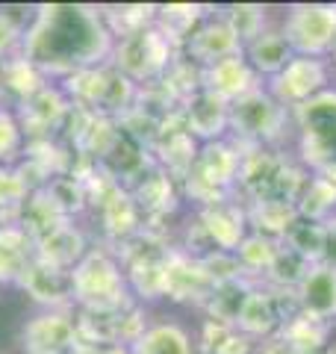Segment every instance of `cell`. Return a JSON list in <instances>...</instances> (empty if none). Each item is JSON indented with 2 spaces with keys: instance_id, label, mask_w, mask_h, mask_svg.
<instances>
[{
  "instance_id": "6da1fadb",
  "label": "cell",
  "mask_w": 336,
  "mask_h": 354,
  "mask_svg": "<svg viewBox=\"0 0 336 354\" xmlns=\"http://www.w3.org/2000/svg\"><path fill=\"white\" fill-rule=\"evenodd\" d=\"M115 39L100 9L86 3H41L27 24L21 57L44 74L68 80L71 74L106 65Z\"/></svg>"
},
{
  "instance_id": "7a4b0ae2",
  "label": "cell",
  "mask_w": 336,
  "mask_h": 354,
  "mask_svg": "<svg viewBox=\"0 0 336 354\" xmlns=\"http://www.w3.org/2000/svg\"><path fill=\"white\" fill-rule=\"evenodd\" d=\"M74 281V304L80 310L97 313H121L133 307V292L127 286L121 260L109 251H88L71 269Z\"/></svg>"
},
{
  "instance_id": "3957f363",
  "label": "cell",
  "mask_w": 336,
  "mask_h": 354,
  "mask_svg": "<svg viewBox=\"0 0 336 354\" xmlns=\"http://www.w3.org/2000/svg\"><path fill=\"white\" fill-rule=\"evenodd\" d=\"M239 169H242V151L236 148V142L230 139L207 142V145L198 148L192 171L183 177L180 186L192 201H198L200 207H209L233 198L239 183Z\"/></svg>"
},
{
  "instance_id": "277c9868",
  "label": "cell",
  "mask_w": 336,
  "mask_h": 354,
  "mask_svg": "<svg viewBox=\"0 0 336 354\" xmlns=\"http://www.w3.org/2000/svg\"><path fill=\"white\" fill-rule=\"evenodd\" d=\"M289 124H292V113L280 106L265 88H256L230 104V133L236 136L239 148L277 151V145H283Z\"/></svg>"
},
{
  "instance_id": "5b68a950",
  "label": "cell",
  "mask_w": 336,
  "mask_h": 354,
  "mask_svg": "<svg viewBox=\"0 0 336 354\" xmlns=\"http://www.w3.org/2000/svg\"><path fill=\"white\" fill-rule=\"evenodd\" d=\"M292 124L298 127L301 162L312 174L336 169V92L333 88L292 109Z\"/></svg>"
},
{
  "instance_id": "8992f818",
  "label": "cell",
  "mask_w": 336,
  "mask_h": 354,
  "mask_svg": "<svg viewBox=\"0 0 336 354\" xmlns=\"http://www.w3.org/2000/svg\"><path fill=\"white\" fill-rule=\"evenodd\" d=\"M177 53L180 50L162 36V30L156 24H151L139 32H133L127 39H118L115 48H112L109 65L118 68L136 86H142V83L151 86L156 80H162V74L168 71V65L174 62Z\"/></svg>"
},
{
  "instance_id": "52a82bcc",
  "label": "cell",
  "mask_w": 336,
  "mask_h": 354,
  "mask_svg": "<svg viewBox=\"0 0 336 354\" xmlns=\"http://www.w3.org/2000/svg\"><path fill=\"white\" fill-rule=\"evenodd\" d=\"M280 32L298 57H330L336 48V3H298L286 12Z\"/></svg>"
},
{
  "instance_id": "ba28073f",
  "label": "cell",
  "mask_w": 336,
  "mask_h": 354,
  "mask_svg": "<svg viewBox=\"0 0 336 354\" xmlns=\"http://www.w3.org/2000/svg\"><path fill=\"white\" fill-rule=\"evenodd\" d=\"M330 83V65L328 59L319 57H295L283 65V71H277L272 80L265 83V92L274 97L280 106H286L289 113L298 109L301 104L312 101L316 95L328 92Z\"/></svg>"
},
{
  "instance_id": "9c48e42d",
  "label": "cell",
  "mask_w": 336,
  "mask_h": 354,
  "mask_svg": "<svg viewBox=\"0 0 336 354\" xmlns=\"http://www.w3.org/2000/svg\"><path fill=\"white\" fill-rule=\"evenodd\" d=\"M286 298H292V295H283L265 283L263 286L254 283V290L248 292V298H245V304L236 316V330L248 339H268V337L280 334L283 322L295 313V307H289Z\"/></svg>"
},
{
  "instance_id": "30bf717a",
  "label": "cell",
  "mask_w": 336,
  "mask_h": 354,
  "mask_svg": "<svg viewBox=\"0 0 336 354\" xmlns=\"http://www.w3.org/2000/svg\"><path fill=\"white\" fill-rule=\"evenodd\" d=\"M71 113V101L62 92V86H44L24 104H18V124L24 130L27 142L50 139V133L62 130Z\"/></svg>"
},
{
  "instance_id": "8fae6325",
  "label": "cell",
  "mask_w": 336,
  "mask_h": 354,
  "mask_svg": "<svg viewBox=\"0 0 336 354\" xmlns=\"http://www.w3.org/2000/svg\"><path fill=\"white\" fill-rule=\"evenodd\" d=\"M77 339L80 337H77L74 313L68 310H44L21 330V346L27 354H65L74 348Z\"/></svg>"
},
{
  "instance_id": "7c38bea8",
  "label": "cell",
  "mask_w": 336,
  "mask_h": 354,
  "mask_svg": "<svg viewBox=\"0 0 336 354\" xmlns=\"http://www.w3.org/2000/svg\"><path fill=\"white\" fill-rule=\"evenodd\" d=\"M216 283L207 274L204 263L189 257L186 251L171 248L165 260V281H162V295L171 301H200L204 304Z\"/></svg>"
},
{
  "instance_id": "4fadbf2b",
  "label": "cell",
  "mask_w": 336,
  "mask_h": 354,
  "mask_svg": "<svg viewBox=\"0 0 336 354\" xmlns=\"http://www.w3.org/2000/svg\"><path fill=\"white\" fill-rule=\"evenodd\" d=\"M198 221H200V227L207 230L212 248L230 251V254H236V248L242 245V239L251 234L245 204H239L236 198H227V201L200 207L198 209Z\"/></svg>"
},
{
  "instance_id": "5bb4252c",
  "label": "cell",
  "mask_w": 336,
  "mask_h": 354,
  "mask_svg": "<svg viewBox=\"0 0 336 354\" xmlns=\"http://www.w3.org/2000/svg\"><path fill=\"white\" fill-rule=\"evenodd\" d=\"M18 283L32 301L48 310H68L74 304V281L68 269H56L32 257Z\"/></svg>"
},
{
  "instance_id": "9a60e30c",
  "label": "cell",
  "mask_w": 336,
  "mask_h": 354,
  "mask_svg": "<svg viewBox=\"0 0 336 354\" xmlns=\"http://www.w3.org/2000/svg\"><path fill=\"white\" fill-rule=\"evenodd\" d=\"M180 115L189 136L200 142V145L224 139V133L230 130V104L221 101L218 95L207 92V88H200L198 95L189 97L180 109Z\"/></svg>"
},
{
  "instance_id": "2e32d148",
  "label": "cell",
  "mask_w": 336,
  "mask_h": 354,
  "mask_svg": "<svg viewBox=\"0 0 336 354\" xmlns=\"http://www.w3.org/2000/svg\"><path fill=\"white\" fill-rule=\"evenodd\" d=\"M183 57L192 59L198 68H209L227 57H239L242 41L233 36V30L227 27L224 18H207L204 24L195 30V36L183 44Z\"/></svg>"
},
{
  "instance_id": "e0dca14e",
  "label": "cell",
  "mask_w": 336,
  "mask_h": 354,
  "mask_svg": "<svg viewBox=\"0 0 336 354\" xmlns=\"http://www.w3.org/2000/svg\"><path fill=\"white\" fill-rule=\"evenodd\" d=\"M295 310L304 316H312L319 322H333L336 319V269L328 263L310 266L304 281L295 290Z\"/></svg>"
},
{
  "instance_id": "ac0fdd59",
  "label": "cell",
  "mask_w": 336,
  "mask_h": 354,
  "mask_svg": "<svg viewBox=\"0 0 336 354\" xmlns=\"http://www.w3.org/2000/svg\"><path fill=\"white\" fill-rule=\"evenodd\" d=\"M204 88L212 92V95H218L221 101L236 104L239 97L256 92V88H263V80L248 65L245 53H239V57H227V59H221L216 65H209V68H204Z\"/></svg>"
},
{
  "instance_id": "d6986e66",
  "label": "cell",
  "mask_w": 336,
  "mask_h": 354,
  "mask_svg": "<svg viewBox=\"0 0 336 354\" xmlns=\"http://www.w3.org/2000/svg\"><path fill=\"white\" fill-rule=\"evenodd\" d=\"M100 207V221H104V230L118 242L124 245L127 239H133L142 230V209L133 201V195L124 189V186H112L104 195L95 201Z\"/></svg>"
},
{
  "instance_id": "ffe728a7",
  "label": "cell",
  "mask_w": 336,
  "mask_h": 354,
  "mask_svg": "<svg viewBox=\"0 0 336 354\" xmlns=\"http://www.w3.org/2000/svg\"><path fill=\"white\" fill-rule=\"evenodd\" d=\"M133 201L142 209V216H151V218H160V216H168L177 209V201H180V183L174 180L168 171H162L160 165L142 177L139 183H133L130 189Z\"/></svg>"
},
{
  "instance_id": "44dd1931",
  "label": "cell",
  "mask_w": 336,
  "mask_h": 354,
  "mask_svg": "<svg viewBox=\"0 0 336 354\" xmlns=\"http://www.w3.org/2000/svg\"><path fill=\"white\" fill-rule=\"evenodd\" d=\"M88 254L86 248V236L80 227H74L71 221H65L56 230H50L48 236H41L36 245H32V257L48 263V266H56V269H74L77 263Z\"/></svg>"
},
{
  "instance_id": "7402d4cb",
  "label": "cell",
  "mask_w": 336,
  "mask_h": 354,
  "mask_svg": "<svg viewBox=\"0 0 336 354\" xmlns=\"http://www.w3.org/2000/svg\"><path fill=\"white\" fill-rule=\"evenodd\" d=\"M245 213H248V227L254 234L283 239L286 230L298 221V207L283 198H254L245 201Z\"/></svg>"
},
{
  "instance_id": "603a6c76",
  "label": "cell",
  "mask_w": 336,
  "mask_h": 354,
  "mask_svg": "<svg viewBox=\"0 0 336 354\" xmlns=\"http://www.w3.org/2000/svg\"><path fill=\"white\" fill-rule=\"evenodd\" d=\"M242 53H245V59H248V65L256 71L260 80H272V77L277 71H283V65L295 57L286 36L280 30H272V27H268L263 36H256L251 44H245Z\"/></svg>"
},
{
  "instance_id": "cb8c5ba5",
  "label": "cell",
  "mask_w": 336,
  "mask_h": 354,
  "mask_svg": "<svg viewBox=\"0 0 336 354\" xmlns=\"http://www.w3.org/2000/svg\"><path fill=\"white\" fill-rule=\"evenodd\" d=\"M207 21V9L198 3H171V6H156L153 24L162 30V36L183 50V44L195 36V30Z\"/></svg>"
},
{
  "instance_id": "d4e9b609",
  "label": "cell",
  "mask_w": 336,
  "mask_h": 354,
  "mask_svg": "<svg viewBox=\"0 0 336 354\" xmlns=\"http://www.w3.org/2000/svg\"><path fill=\"white\" fill-rule=\"evenodd\" d=\"M277 337L283 339L295 354H319V351L328 348L330 322H319V319L304 316V313L295 310V313L283 322Z\"/></svg>"
},
{
  "instance_id": "484cf974",
  "label": "cell",
  "mask_w": 336,
  "mask_h": 354,
  "mask_svg": "<svg viewBox=\"0 0 336 354\" xmlns=\"http://www.w3.org/2000/svg\"><path fill=\"white\" fill-rule=\"evenodd\" d=\"M32 260V239L18 225H0V283H18Z\"/></svg>"
},
{
  "instance_id": "4316f807",
  "label": "cell",
  "mask_w": 336,
  "mask_h": 354,
  "mask_svg": "<svg viewBox=\"0 0 336 354\" xmlns=\"http://www.w3.org/2000/svg\"><path fill=\"white\" fill-rule=\"evenodd\" d=\"M44 86H48V77H44L36 65H30L21 53L0 62V95L6 92V95H12L18 104H24L27 97H32Z\"/></svg>"
},
{
  "instance_id": "83f0119b",
  "label": "cell",
  "mask_w": 336,
  "mask_h": 354,
  "mask_svg": "<svg viewBox=\"0 0 336 354\" xmlns=\"http://www.w3.org/2000/svg\"><path fill=\"white\" fill-rule=\"evenodd\" d=\"M133 354H195V342L186 328L174 322H156L130 346Z\"/></svg>"
},
{
  "instance_id": "f1b7e54d",
  "label": "cell",
  "mask_w": 336,
  "mask_h": 354,
  "mask_svg": "<svg viewBox=\"0 0 336 354\" xmlns=\"http://www.w3.org/2000/svg\"><path fill=\"white\" fill-rule=\"evenodd\" d=\"M298 216L310 221H330L336 216V183L328 180L324 174H310L304 189L298 195Z\"/></svg>"
},
{
  "instance_id": "f546056e",
  "label": "cell",
  "mask_w": 336,
  "mask_h": 354,
  "mask_svg": "<svg viewBox=\"0 0 336 354\" xmlns=\"http://www.w3.org/2000/svg\"><path fill=\"white\" fill-rule=\"evenodd\" d=\"M44 198L50 201V207L59 213L62 218H71L77 213H83V209L88 207V186L86 180H80V177L74 174H56L48 180V186H44Z\"/></svg>"
},
{
  "instance_id": "4dcf8cb0",
  "label": "cell",
  "mask_w": 336,
  "mask_h": 354,
  "mask_svg": "<svg viewBox=\"0 0 336 354\" xmlns=\"http://www.w3.org/2000/svg\"><path fill=\"white\" fill-rule=\"evenodd\" d=\"M251 290H254V283L248 278H239V281H230V283H218L216 290L209 292L207 301H204L209 319L236 328V316H239V310H242L245 298H248Z\"/></svg>"
},
{
  "instance_id": "1f68e13d",
  "label": "cell",
  "mask_w": 336,
  "mask_h": 354,
  "mask_svg": "<svg viewBox=\"0 0 336 354\" xmlns=\"http://www.w3.org/2000/svg\"><path fill=\"white\" fill-rule=\"evenodd\" d=\"M324 225L321 221H310V218H301L292 227L286 230V236L280 239L289 251H295L298 257H304L310 266H316V263H324Z\"/></svg>"
},
{
  "instance_id": "d6a6232c",
  "label": "cell",
  "mask_w": 336,
  "mask_h": 354,
  "mask_svg": "<svg viewBox=\"0 0 336 354\" xmlns=\"http://www.w3.org/2000/svg\"><path fill=\"white\" fill-rule=\"evenodd\" d=\"M280 254V239H272V236H263V234H251L242 239V245L236 248V260L242 266L245 278H256V274H263L272 269L274 257Z\"/></svg>"
},
{
  "instance_id": "836d02e7",
  "label": "cell",
  "mask_w": 336,
  "mask_h": 354,
  "mask_svg": "<svg viewBox=\"0 0 336 354\" xmlns=\"http://www.w3.org/2000/svg\"><path fill=\"white\" fill-rule=\"evenodd\" d=\"M310 272V263L304 257H298L295 251H289L283 242H280V254L274 257L272 269L265 272V286L283 292V295H295L298 283L304 281V274Z\"/></svg>"
},
{
  "instance_id": "e575fe53",
  "label": "cell",
  "mask_w": 336,
  "mask_h": 354,
  "mask_svg": "<svg viewBox=\"0 0 336 354\" xmlns=\"http://www.w3.org/2000/svg\"><path fill=\"white\" fill-rule=\"evenodd\" d=\"M221 18L227 21L233 36L242 41V48L268 30V9L260 3H233V6H227V12Z\"/></svg>"
},
{
  "instance_id": "d590c367",
  "label": "cell",
  "mask_w": 336,
  "mask_h": 354,
  "mask_svg": "<svg viewBox=\"0 0 336 354\" xmlns=\"http://www.w3.org/2000/svg\"><path fill=\"white\" fill-rule=\"evenodd\" d=\"M100 15H104L112 39L118 41L151 27L156 21V6H112V9H100Z\"/></svg>"
},
{
  "instance_id": "8d00e7d4",
  "label": "cell",
  "mask_w": 336,
  "mask_h": 354,
  "mask_svg": "<svg viewBox=\"0 0 336 354\" xmlns=\"http://www.w3.org/2000/svg\"><path fill=\"white\" fill-rule=\"evenodd\" d=\"M30 195L32 192H30L27 180L21 177V171L12 169V165H0V218L9 213L12 216V225H18L21 207H24V201Z\"/></svg>"
},
{
  "instance_id": "74e56055",
  "label": "cell",
  "mask_w": 336,
  "mask_h": 354,
  "mask_svg": "<svg viewBox=\"0 0 336 354\" xmlns=\"http://www.w3.org/2000/svg\"><path fill=\"white\" fill-rule=\"evenodd\" d=\"M27 151V136L12 109L0 106V165H12Z\"/></svg>"
},
{
  "instance_id": "f35d334b",
  "label": "cell",
  "mask_w": 336,
  "mask_h": 354,
  "mask_svg": "<svg viewBox=\"0 0 336 354\" xmlns=\"http://www.w3.org/2000/svg\"><path fill=\"white\" fill-rule=\"evenodd\" d=\"M200 263H204V269L207 274L212 278V283H230V281H239L245 278V272H242V266L236 260V254H230V251H209L207 257H200Z\"/></svg>"
},
{
  "instance_id": "ab89813d",
  "label": "cell",
  "mask_w": 336,
  "mask_h": 354,
  "mask_svg": "<svg viewBox=\"0 0 336 354\" xmlns=\"http://www.w3.org/2000/svg\"><path fill=\"white\" fill-rule=\"evenodd\" d=\"M24 21H18L12 12L0 9V62L21 53V41H24Z\"/></svg>"
},
{
  "instance_id": "60d3db41",
  "label": "cell",
  "mask_w": 336,
  "mask_h": 354,
  "mask_svg": "<svg viewBox=\"0 0 336 354\" xmlns=\"http://www.w3.org/2000/svg\"><path fill=\"white\" fill-rule=\"evenodd\" d=\"M212 354H254V339L239 334V330H233V334L224 339Z\"/></svg>"
},
{
  "instance_id": "b9f144b4",
  "label": "cell",
  "mask_w": 336,
  "mask_h": 354,
  "mask_svg": "<svg viewBox=\"0 0 336 354\" xmlns=\"http://www.w3.org/2000/svg\"><path fill=\"white\" fill-rule=\"evenodd\" d=\"M324 263L336 269V216L330 221H324Z\"/></svg>"
},
{
  "instance_id": "7bdbcfd3",
  "label": "cell",
  "mask_w": 336,
  "mask_h": 354,
  "mask_svg": "<svg viewBox=\"0 0 336 354\" xmlns=\"http://www.w3.org/2000/svg\"><path fill=\"white\" fill-rule=\"evenodd\" d=\"M256 354H295V351L289 348L286 342H283V339H280V337L274 334V337H268V339L263 342V346H260V351H256Z\"/></svg>"
},
{
  "instance_id": "ee69618b",
  "label": "cell",
  "mask_w": 336,
  "mask_h": 354,
  "mask_svg": "<svg viewBox=\"0 0 336 354\" xmlns=\"http://www.w3.org/2000/svg\"><path fill=\"white\" fill-rule=\"evenodd\" d=\"M97 354H133L130 346H106V348H100Z\"/></svg>"
},
{
  "instance_id": "f6af8a7d",
  "label": "cell",
  "mask_w": 336,
  "mask_h": 354,
  "mask_svg": "<svg viewBox=\"0 0 336 354\" xmlns=\"http://www.w3.org/2000/svg\"><path fill=\"white\" fill-rule=\"evenodd\" d=\"M330 59H333V65H336V48H333V53H330Z\"/></svg>"
},
{
  "instance_id": "bcb514c9",
  "label": "cell",
  "mask_w": 336,
  "mask_h": 354,
  "mask_svg": "<svg viewBox=\"0 0 336 354\" xmlns=\"http://www.w3.org/2000/svg\"><path fill=\"white\" fill-rule=\"evenodd\" d=\"M330 354H336V346H333V351H330Z\"/></svg>"
},
{
  "instance_id": "7dc6e473",
  "label": "cell",
  "mask_w": 336,
  "mask_h": 354,
  "mask_svg": "<svg viewBox=\"0 0 336 354\" xmlns=\"http://www.w3.org/2000/svg\"><path fill=\"white\" fill-rule=\"evenodd\" d=\"M65 354H68V351H65Z\"/></svg>"
}]
</instances>
